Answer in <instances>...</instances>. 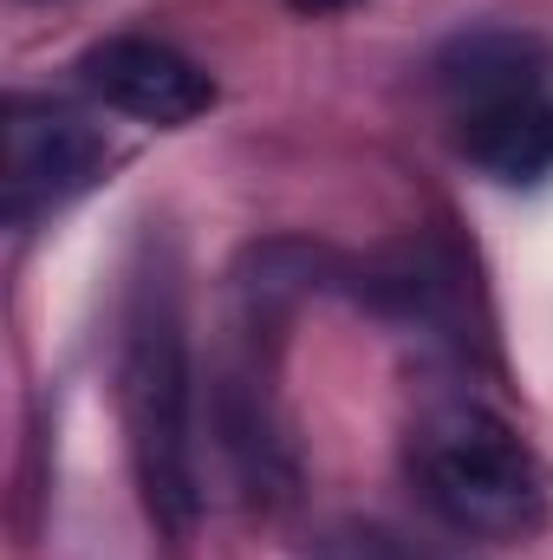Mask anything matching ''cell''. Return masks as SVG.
<instances>
[{
  "mask_svg": "<svg viewBox=\"0 0 553 560\" xmlns=\"http://www.w3.org/2000/svg\"><path fill=\"white\" fill-rule=\"evenodd\" d=\"M118 405L131 436V469H138L150 522L183 541L202 509L196 482V372H189V326L176 280L143 275L131 287L125 313V359H118Z\"/></svg>",
  "mask_w": 553,
  "mask_h": 560,
  "instance_id": "1",
  "label": "cell"
},
{
  "mask_svg": "<svg viewBox=\"0 0 553 560\" xmlns=\"http://www.w3.org/2000/svg\"><path fill=\"white\" fill-rule=\"evenodd\" d=\"M423 509L462 541H528L548 522V482L528 443L482 405H436L411 430Z\"/></svg>",
  "mask_w": 553,
  "mask_h": 560,
  "instance_id": "2",
  "label": "cell"
},
{
  "mask_svg": "<svg viewBox=\"0 0 553 560\" xmlns=\"http://www.w3.org/2000/svg\"><path fill=\"white\" fill-rule=\"evenodd\" d=\"M111 163V143L98 125H85L72 105L52 98H7V176L0 209L7 229H33L39 215L79 202Z\"/></svg>",
  "mask_w": 553,
  "mask_h": 560,
  "instance_id": "3",
  "label": "cell"
},
{
  "mask_svg": "<svg viewBox=\"0 0 553 560\" xmlns=\"http://www.w3.org/2000/svg\"><path fill=\"white\" fill-rule=\"evenodd\" d=\"M79 79L92 98H105L111 112H125L138 125H189L215 105V79L189 52L143 39V33H118V39L92 46L79 59Z\"/></svg>",
  "mask_w": 553,
  "mask_h": 560,
  "instance_id": "4",
  "label": "cell"
},
{
  "mask_svg": "<svg viewBox=\"0 0 553 560\" xmlns=\"http://www.w3.org/2000/svg\"><path fill=\"white\" fill-rule=\"evenodd\" d=\"M430 85L443 92L449 118H462L475 105L553 85V46L528 26H469L443 39V52L430 59Z\"/></svg>",
  "mask_w": 553,
  "mask_h": 560,
  "instance_id": "5",
  "label": "cell"
},
{
  "mask_svg": "<svg viewBox=\"0 0 553 560\" xmlns=\"http://www.w3.org/2000/svg\"><path fill=\"white\" fill-rule=\"evenodd\" d=\"M449 125H456V150L495 183H541V176H553V85L475 105V112H462Z\"/></svg>",
  "mask_w": 553,
  "mask_h": 560,
  "instance_id": "6",
  "label": "cell"
},
{
  "mask_svg": "<svg viewBox=\"0 0 553 560\" xmlns=\"http://www.w3.org/2000/svg\"><path fill=\"white\" fill-rule=\"evenodd\" d=\"M313 560H411L385 528H332L319 548H313Z\"/></svg>",
  "mask_w": 553,
  "mask_h": 560,
  "instance_id": "7",
  "label": "cell"
},
{
  "mask_svg": "<svg viewBox=\"0 0 553 560\" xmlns=\"http://www.w3.org/2000/svg\"><path fill=\"white\" fill-rule=\"evenodd\" d=\"M293 13H306V20H326V13H345V7H358V0H286Z\"/></svg>",
  "mask_w": 553,
  "mask_h": 560,
  "instance_id": "8",
  "label": "cell"
}]
</instances>
